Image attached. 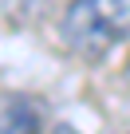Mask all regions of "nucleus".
<instances>
[{
	"label": "nucleus",
	"mask_w": 130,
	"mask_h": 134,
	"mask_svg": "<svg viewBox=\"0 0 130 134\" xmlns=\"http://www.w3.org/2000/svg\"><path fill=\"white\" fill-rule=\"evenodd\" d=\"M47 134H79V130H75V126H67V122H63V126H51Z\"/></svg>",
	"instance_id": "20e7f679"
},
{
	"label": "nucleus",
	"mask_w": 130,
	"mask_h": 134,
	"mask_svg": "<svg viewBox=\"0 0 130 134\" xmlns=\"http://www.w3.org/2000/svg\"><path fill=\"white\" fill-rule=\"evenodd\" d=\"M59 32L71 51L103 59L130 40V0H71Z\"/></svg>",
	"instance_id": "f257e3e1"
},
{
	"label": "nucleus",
	"mask_w": 130,
	"mask_h": 134,
	"mask_svg": "<svg viewBox=\"0 0 130 134\" xmlns=\"http://www.w3.org/2000/svg\"><path fill=\"white\" fill-rule=\"evenodd\" d=\"M122 79H126V83H130V59H126V71H122Z\"/></svg>",
	"instance_id": "39448f33"
},
{
	"label": "nucleus",
	"mask_w": 130,
	"mask_h": 134,
	"mask_svg": "<svg viewBox=\"0 0 130 134\" xmlns=\"http://www.w3.org/2000/svg\"><path fill=\"white\" fill-rule=\"evenodd\" d=\"M47 4L51 0H0V16H8V20H36V16H43Z\"/></svg>",
	"instance_id": "7ed1b4c3"
},
{
	"label": "nucleus",
	"mask_w": 130,
	"mask_h": 134,
	"mask_svg": "<svg viewBox=\"0 0 130 134\" xmlns=\"http://www.w3.org/2000/svg\"><path fill=\"white\" fill-rule=\"evenodd\" d=\"M0 134H43V107L28 95H8L0 103Z\"/></svg>",
	"instance_id": "f03ea898"
}]
</instances>
